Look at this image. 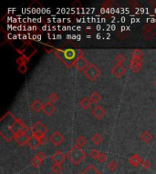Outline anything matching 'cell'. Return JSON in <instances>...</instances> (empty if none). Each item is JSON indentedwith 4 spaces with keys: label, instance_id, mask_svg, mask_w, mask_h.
Here are the masks:
<instances>
[{
    "label": "cell",
    "instance_id": "6da1fadb",
    "mask_svg": "<svg viewBox=\"0 0 156 174\" xmlns=\"http://www.w3.org/2000/svg\"><path fill=\"white\" fill-rule=\"evenodd\" d=\"M86 157V152L82 150V148L74 145L67 153V158L69 162L74 165H79Z\"/></svg>",
    "mask_w": 156,
    "mask_h": 174
},
{
    "label": "cell",
    "instance_id": "7a4b0ae2",
    "mask_svg": "<svg viewBox=\"0 0 156 174\" xmlns=\"http://www.w3.org/2000/svg\"><path fill=\"white\" fill-rule=\"evenodd\" d=\"M86 78H88L90 81L93 82L99 78V76L102 75V71L95 64H90L89 67L83 72Z\"/></svg>",
    "mask_w": 156,
    "mask_h": 174
},
{
    "label": "cell",
    "instance_id": "3957f363",
    "mask_svg": "<svg viewBox=\"0 0 156 174\" xmlns=\"http://www.w3.org/2000/svg\"><path fill=\"white\" fill-rule=\"evenodd\" d=\"M30 136H32V131H31V128H28L27 130L15 136V141L16 142L20 145V146H24L26 144H28Z\"/></svg>",
    "mask_w": 156,
    "mask_h": 174
},
{
    "label": "cell",
    "instance_id": "277c9868",
    "mask_svg": "<svg viewBox=\"0 0 156 174\" xmlns=\"http://www.w3.org/2000/svg\"><path fill=\"white\" fill-rule=\"evenodd\" d=\"M72 65L79 71L84 72L90 65V63L88 62V60L81 54L80 56H78L73 62H72Z\"/></svg>",
    "mask_w": 156,
    "mask_h": 174
},
{
    "label": "cell",
    "instance_id": "5b68a950",
    "mask_svg": "<svg viewBox=\"0 0 156 174\" xmlns=\"http://www.w3.org/2000/svg\"><path fill=\"white\" fill-rule=\"evenodd\" d=\"M30 128H31V131H32V135H34L36 137H39L41 134H46L48 132L47 126L43 123H41L40 121L36 122L34 124V125Z\"/></svg>",
    "mask_w": 156,
    "mask_h": 174
},
{
    "label": "cell",
    "instance_id": "8992f818",
    "mask_svg": "<svg viewBox=\"0 0 156 174\" xmlns=\"http://www.w3.org/2000/svg\"><path fill=\"white\" fill-rule=\"evenodd\" d=\"M143 58L141 57H132L131 58L130 60V69L134 73V74H137L141 71V69L143 68Z\"/></svg>",
    "mask_w": 156,
    "mask_h": 174
},
{
    "label": "cell",
    "instance_id": "52a82bcc",
    "mask_svg": "<svg viewBox=\"0 0 156 174\" xmlns=\"http://www.w3.org/2000/svg\"><path fill=\"white\" fill-rule=\"evenodd\" d=\"M9 127H10L11 130L14 132L15 136L19 134V133H21V132H23V131H25V130L28 129L26 124L20 119H18V118H17V120Z\"/></svg>",
    "mask_w": 156,
    "mask_h": 174
},
{
    "label": "cell",
    "instance_id": "ba28073f",
    "mask_svg": "<svg viewBox=\"0 0 156 174\" xmlns=\"http://www.w3.org/2000/svg\"><path fill=\"white\" fill-rule=\"evenodd\" d=\"M64 140H65L64 135L62 133H60L59 131H58V130H55L49 137V141L56 147L60 146L61 143L64 141Z\"/></svg>",
    "mask_w": 156,
    "mask_h": 174
},
{
    "label": "cell",
    "instance_id": "9c48e42d",
    "mask_svg": "<svg viewBox=\"0 0 156 174\" xmlns=\"http://www.w3.org/2000/svg\"><path fill=\"white\" fill-rule=\"evenodd\" d=\"M126 72H127L126 68H125L123 65H121V64H115V65H113V66L111 67V69H110L111 75H112L114 77L118 78V79L123 77V76L125 75Z\"/></svg>",
    "mask_w": 156,
    "mask_h": 174
},
{
    "label": "cell",
    "instance_id": "30bf717a",
    "mask_svg": "<svg viewBox=\"0 0 156 174\" xmlns=\"http://www.w3.org/2000/svg\"><path fill=\"white\" fill-rule=\"evenodd\" d=\"M0 135L1 137L6 141H11L13 139H15V134L14 132L11 130L9 126H6V125H3L1 127V130H0Z\"/></svg>",
    "mask_w": 156,
    "mask_h": 174
},
{
    "label": "cell",
    "instance_id": "8fae6325",
    "mask_svg": "<svg viewBox=\"0 0 156 174\" xmlns=\"http://www.w3.org/2000/svg\"><path fill=\"white\" fill-rule=\"evenodd\" d=\"M91 114L92 116L97 119V120H102L104 118V116L106 115V111L102 106L101 105H96L94 106V108L91 111Z\"/></svg>",
    "mask_w": 156,
    "mask_h": 174
},
{
    "label": "cell",
    "instance_id": "7c38bea8",
    "mask_svg": "<svg viewBox=\"0 0 156 174\" xmlns=\"http://www.w3.org/2000/svg\"><path fill=\"white\" fill-rule=\"evenodd\" d=\"M67 158V154H64L62 151H56L53 155H51L50 159H51L52 162H54V163H59V164H62V162H64V161L66 160Z\"/></svg>",
    "mask_w": 156,
    "mask_h": 174
},
{
    "label": "cell",
    "instance_id": "4fadbf2b",
    "mask_svg": "<svg viewBox=\"0 0 156 174\" xmlns=\"http://www.w3.org/2000/svg\"><path fill=\"white\" fill-rule=\"evenodd\" d=\"M42 112L44 113V114H46L47 116H51L52 114L56 112V106L54 105V103H52L50 102L46 103L43 105V109Z\"/></svg>",
    "mask_w": 156,
    "mask_h": 174
},
{
    "label": "cell",
    "instance_id": "5bb4252c",
    "mask_svg": "<svg viewBox=\"0 0 156 174\" xmlns=\"http://www.w3.org/2000/svg\"><path fill=\"white\" fill-rule=\"evenodd\" d=\"M143 161V158H142L139 154L135 153V154H133V155L130 158L129 163H130L132 166H133V167H138V166L142 165Z\"/></svg>",
    "mask_w": 156,
    "mask_h": 174
},
{
    "label": "cell",
    "instance_id": "9a60e30c",
    "mask_svg": "<svg viewBox=\"0 0 156 174\" xmlns=\"http://www.w3.org/2000/svg\"><path fill=\"white\" fill-rule=\"evenodd\" d=\"M27 145H28L29 148H31L32 150H36L37 148H39V146H41V143H40V141H39V140L38 137L32 135V136H30L29 141H28V142Z\"/></svg>",
    "mask_w": 156,
    "mask_h": 174
},
{
    "label": "cell",
    "instance_id": "2e32d148",
    "mask_svg": "<svg viewBox=\"0 0 156 174\" xmlns=\"http://www.w3.org/2000/svg\"><path fill=\"white\" fill-rule=\"evenodd\" d=\"M80 106L83 109V110H89L91 109V107L92 106V102L90 99V97H83L80 100L79 102Z\"/></svg>",
    "mask_w": 156,
    "mask_h": 174
},
{
    "label": "cell",
    "instance_id": "e0dca14e",
    "mask_svg": "<svg viewBox=\"0 0 156 174\" xmlns=\"http://www.w3.org/2000/svg\"><path fill=\"white\" fill-rule=\"evenodd\" d=\"M43 105H44V104H43L39 100H35V101H33V102L31 103L30 107H31V109H32L35 113H39V112L42 111Z\"/></svg>",
    "mask_w": 156,
    "mask_h": 174
},
{
    "label": "cell",
    "instance_id": "ac0fdd59",
    "mask_svg": "<svg viewBox=\"0 0 156 174\" xmlns=\"http://www.w3.org/2000/svg\"><path fill=\"white\" fill-rule=\"evenodd\" d=\"M141 140L144 142V143H149L152 140H153V135H152V133L149 131V130H144L143 133H142V135H141Z\"/></svg>",
    "mask_w": 156,
    "mask_h": 174
},
{
    "label": "cell",
    "instance_id": "d6986e66",
    "mask_svg": "<svg viewBox=\"0 0 156 174\" xmlns=\"http://www.w3.org/2000/svg\"><path fill=\"white\" fill-rule=\"evenodd\" d=\"M91 141L93 142V144H95V145H100V144H102V142L103 141V137H102V135L101 134V133H95V134H93L92 135V137H91Z\"/></svg>",
    "mask_w": 156,
    "mask_h": 174
},
{
    "label": "cell",
    "instance_id": "ffe728a7",
    "mask_svg": "<svg viewBox=\"0 0 156 174\" xmlns=\"http://www.w3.org/2000/svg\"><path fill=\"white\" fill-rule=\"evenodd\" d=\"M80 174H102V173H101L93 165H89Z\"/></svg>",
    "mask_w": 156,
    "mask_h": 174
},
{
    "label": "cell",
    "instance_id": "44dd1931",
    "mask_svg": "<svg viewBox=\"0 0 156 174\" xmlns=\"http://www.w3.org/2000/svg\"><path fill=\"white\" fill-rule=\"evenodd\" d=\"M102 98V95H101L99 92H92V93L91 94V96H90V99L91 100L92 103H94V104L99 103L101 102Z\"/></svg>",
    "mask_w": 156,
    "mask_h": 174
},
{
    "label": "cell",
    "instance_id": "7402d4cb",
    "mask_svg": "<svg viewBox=\"0 0 156 174\" xmlns=\"http://www.w3.org/2000/svg\"><path fill=\"white\" fill-rule=\"evenodd\" d=\"M86 143H87V139H86L83 135L79 136V137L77 138V140H76V145L79 146V147H80V148L84 147V146L86 145Z\"/></svg>",
    "mask_w": 156,
    "mask_h": 174
},
{
    "label": "cell",
    "instance_id": "603a6c76",
    "mask_svg": "<svg viewBox=\"0 0 156 174\" xmlns=\"http://www.w3.org/2000/svg\"><path fill=\"white\" fill-rule=\"evenodd\" d=\"M42 161H40L37 156H35L32 160H31V165L34 167V168H36V169H38V168H39L40 166H41V164H42Z\"/></svg>",
    "mask_w": 156,
    "mask_h": 174
},
{
    "label": "cell",
    "instance_id": "cb8c5ba5",
    "mask_svg": "<svg viewBox=\"0 0 156 174\" xmlns=\"http://www.w3.org/2000/svg\"><path fill=\"white\" fill-rule=\"evenodd\" d=\"M62 169H63V167H62V165L59 164V163H54L51 166V171L54 173L56 174L60 173L61 171H62Z\"/></svg>",
    "mask_w": 156,
    "mask_h": 174
},
{
    "label": "cell",
    "instance_id": "d4e9b609",
    "mask_svg": "<svg viewBox=\"0 0 156 174\" xmlns=\"http://www.w3.org/2000/svg\"><path fill=\"white\" fill-rule=\"evenodd\" d=\"M125 61H126V57H125V55L122 54H117V56L115 57V62L117 63V64H121V65H122V64L125 63Z\"/></svg>",
    "mask_w": 156,
    "mask_h": 174
},
{
    "label": "cell",
    "instance_id": "484cf974",
    "mask_svg": "<svg viewBox=\"0 0 156 174\" xmlns=\"http://www.w3.org/2000/svg\"><path fill=\"white\" fill-rule=\"evenodd\" d=\"M29 61V58H28L27 56H19L17 59V64L20 66V65H26L27 63Z\"/></svg>",
    "mask_w": 156,
    "mask_h": 174
},
{
    "label": "cell",
    "instance_id": "4316f807",
    "mask_svg": "<svg viewBox=\"0 0 156 174\" xmlns=\"http://www.w3.org/2000/svg\"><path fill=\"white\" fill-rule=\"evenodd\" d=\"M108 169L110 171V172H115L117 169H118V163H117V162L116 161H114V160H112V161H110L109 163H108Z\"/></svg>",
    "mask_w": 156,
    "mask_h": 174
},
{
    "label": "cell",
    "instance_id": "83f0119b",
    "mask_svg": "<svg viewBox=\"0 0 156 174\" xmlns=\"http://www.w3.org/2000/svg\"><path fill=\"white\" fill-rule=\"evenodd\" d=\"M58 99H59V95H58V93H57V92H51L50 95H49V101L52 103H57L58 101Z\"/></svg>",
    "mask_w": 156,
    "mask_h": 174
},
{
    "label": "cell",
    "instance_id": "f1b7e54d",
    "mask_svg": "<svg viewBox=\"0 0 156 174\" xmlns=\"http://www.w3.org/2000/svg\"><path fill=\"white\" fill-rule=\"evenodd\" d=\"M63 54H64V56H65L67 59L71 60L72 58L75 57V51H74V50H67V51H65V52L63 53Z\"/></svg>",
    "mask_w": 156,
    "mask_h": 174
},
{
    "label": "cell",
    "instance_id": "f546056e",
    "mask_svg": "<svg viewBox=\"0 0 156 174\" xmlns=\"http://www.w3.org/2000/svg\"><path fill=\"white\" fill-rule=\"evenodd\" d=\"M132 57H141L143 58V53L141 49H134L132 53Z\"/></svg>",
    "mask_w": 156,
    "mask_h": 174
},
{
    "label": "cell",
    "instance_id": "4dcf8cb0",
    "mask_svg": "<svg viewBox=\"0 0 156 174\" xmlns=\"http://www.w3.org/2000/svg\"><path fill=\"white\" fill-rule=\"evenodd\" d=\"M100 153H101V152H100L98 150L93 149V150H91V151L90 152V155H91V157L92 159L98 160V158H99V156H100Z\"/></svg>",
    "mask_w": 156,
    "mask_h": 174
},
{
    "label": "cell",
    "instance_id": "1f68e13d",
    "mask_svg": "<svg viewBox=\"0 0 156 174\" xmlns=\"http://www.w3.org/2000/svg\"><path fill=\"white\" fill-rule=\"evenodd\" d=\"M141 166H142L144 170H148V169L151 167V162H150L149 160H143Z\"/></svg>",
    "mask_w": 156,
    "mask_h": 174
},
{
    "label": "cell",
    "instance_id": "d6a6232c",
    "mask_svg": "<svg viewBox=\"0 0 156 174\" xmlns=\"http://www.w3.org/2000/svg\"><path fill=\"white\" fill-rule=\"evenodd\" d=\"M38 138H39V141H40L41 145L45 144V143L48 141V140H49V138H47V137H46V134H41V135H39Z\"/></svg>",
    "mask_w": 156,
    "mask_h": 174
},
{
    "label": "cell",
    "instance_id": "836d02e7",
    "mask_svg": "<svg viewBox=\"0 0 156 174\" xmlns=\"http://www.w3.org/2000/svg\"><path fill=\"white\" fill-rule=\"evenodd\" d=\"M98 161H99L101 163H104V162L107 161V155H106L105 153H103V152H101L99 158H98Z\"/></svg>",
    "mask_w": 156,
    "mask_h": 174
},
{
    "label": "cell",
    "instance_id": "e575fe53",
    "mask_svg": "<svg viewBox=\"0 0 156 174\" xmlns=\"http://www.w3.org/2000/svg\"><path fill=\"white\" fill-rule=\"evenodd\" d=\"M36 156H37V157H38L40 161H42V162H44V161L46 160V157H47V156H46V154H45L43 151H39V152Z\"/></svg>",
    "mask_w": 156,
    "mask_h": 174
},
{
    "label": "cell",
    "instance_id": "d590c367",
    "mask_svg": "<svg viewBox=\"0 0 156 174\" xmlns=\"http://www.w3.org/2000/svg\"><path fill=\"white\" fill-rule=\"evenodd\" d=\"M18 71L21 74H26L28 71V66L27 65H20V66H18Z\"/></svg>",
    "mask_w": 156,
    "mask_h": 174
},
{
    "label": "cell",
    "instance_id": "8d00e7d4",
    "mask_svg": "<svg viewBox=\"0 0 156 174\" xmlns=\"http://www.w3.org/2000/svg\"><path fill=\"white\" fill-rule=\"evenodd\" d=\"M154 86L156 87V79L154 80Z\"/></svg>",
    "mask_w": 156,
    "mask_h": 174
}]
</instances>
